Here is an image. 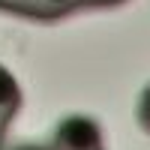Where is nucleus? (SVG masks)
Listing matches in <instances>:
<instances>
[{
	"instance_id": "7",
	"label": "nucleus",
	"mask_w": 150,
	"mask_h": 150,
	"mask_svg": "<svg viewBox=\"0 0 150 150\" xmlns=\"http://www.w3.org/2000/svg\"><path fill=\"white\" fill-rule=\"evenodd\" d=\"M15 150H51V144H48V147H42V144H21Z\"/></svg>"
},
{
	"instance_id": "3",
	"label": "nucleus",
	"mask_w": 150,
	"mask_h": 150,
	"mask_svg": "<svg viewBox=\"0 0 150 150\" xmlns=\"http://www.w3.org/2000/svg\"><path fill=\"white\" fill-rule=\"evenodd\" d=\"M18 108H21V90H18L15 78L0 66V117H3V120H12Z\"/></svg>"
},
{
	"instance_id": "1",
	"label": "nucleus",
	"mask_w": 150,
	"mask_h": 150,
	"mask_svg": "<svg viewBox=\"0 0 150 150\" xmlns=\"http://www.w3.org/2000/svg\"><path fill=\"white\" fill-rule=\"evenodd\" d=\"M51 150H102V129L93 117L72 114L54 129Z\"/></svg>"
},
{
	"instance_id": "6",
	"label": "nucleus",
	"mask_w": 150,
	"mask_h": 150,
	"mask_svg": "<svg viewBox=\"0 0 150 150\" xmlns=\"http://www.w3.org/2000/svg\"><path fill=\"white\" fill-rule=\"evenodd\" d=\"M120 3H126V0H84V9H111Z\"/></svg>"
},
{
	"instance_id": "5",
	"label": "nucleus",
	"mask_w": 150,
	"mask_h": 150,
	"mask_svg": "<svg viewBox=\"0 0 150 150\" xmlns=\"http://www.w3.org/2000/svg\"><path fill=\"white\" fill-rule=\"evenodd\" d=\"M138 123L150 132V84L141 90V96H138Z\"/></svg>"
},
{
	"instance_id": "2",
	"label": "nucleus",
	"mask_w": 150,
	"mask_h": 150,
	"mask_svg": "<svg viewBox=\"0 0 150 150\" xmlns=\"http://www.w3.org/2000/svg\"><path fill=\"white\" fill-rule=\"evenodd\" d=\"M84 9V0H33L30 6V18H39V21H54V18H63L69 12H78Z\"/></svg>"
},
{
	"instance_id": "4",
	"label": "nucleus",
	"mask_w": 150,
	"mask_h": 150,
	"mask_svg": "<svg viewBox=\"0 0 150 150\" xmlns=\"http://www.w3.org/2000/svg\"><path fill=\"white\" fill-rule=\"evenodd\" d=\"M30 6L33 0H0V12H12V15H24V18H30Z\"/></svg>"
}]
</instances>
